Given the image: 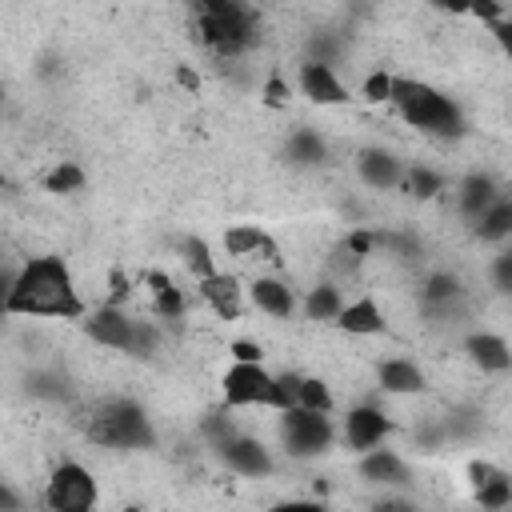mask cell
Listing matches in <instances>:
<instances>
[{
  "label": "cell",
  "mask_w": 512,
  "mask_h": 512,
  "mask_svg": "<svg viewBox=\"0 0 512 512\" xmlns=\"http://www.w3.org/2000/svg\"><path fill=\"white\" fill-rule=\"evenodd\" d=\"M96 500H100L96 476L80 460H64L52 468V476L44 484V508L48 512H96Z\"/></svg>",
  "instance_id": "cell-7"
},
{
  "label": "cell",
  "mask_w": 512,
  "mask_h": 512,
  "mask_svg": "<svg viewBox=\"0 0 512 512\" xmlns=\"http://www.w3.org/2000/svg\"><path fill=\"white\" fill-rule=\"evenodd\" d=\"M224 252L236 256V260H280V248L276 240L260 228V224H232L224 232Z\"/></svg>",
  "instance_id": "cell-13"
},
{
  "label": "cell",
  "mask_w": 512,
  "mask_h": 512,
  "mask_svg": "<svg viewBox=\"0 0 512 512\" xmlns=\"http://www.w3.org/2000/svg\"><path fill=\"white\" fill-rule=\"evenodd\" d=\"M504 12H508L504 4H476V16L480 20H504Z\"/></svg>",
  "instance_id": "cell-41"
},
{
  "label": "cell",
  "mask_w": 512,
  "mask_h": 512,
  "mask_svg": "<svg viewBox=\"0 0 512 512\" xmlns=\"http://www.w3.org/2000/svg\"><path fill=\"white\" fill-rule=\"evenodd\" d=\"M468 480H472V492H476V504L484 512H504L512 504V480L504 468L488 464V460H472L468 464Z\"/></svg>",
  "instance_id": "cell-11"
},
{
  "label": "cell",
  "mask_w": 512,
  "mask_h": 512,
  "mask_svg": "<svg viewBox=\"0 0 512 512\" xmlns=\"http://www.w3.org/2000/svg\"><path fill=\"white\" fill-rule=\"evenodd\" d=\"M0 512H24V496L8 480H0Z\"/></svg>",
  "instance_id": "cell-36"
},
{
  "label": "cell",
  "mask_w": 512,
  "mask_h": 512,
  "mask_svg": "<svg viewBox=\"0 0 512 512\" xmlns=\"http://www.w3.org/2000/svg\"><path fill=\"white\" fill-rule=\"evenodd\" d=\"M360 476H364L368 484H384V488H400V484L412 480L408 464H404L392 448H372V452H364V456H360Z\"/></svg>",
  "instance_id": "cell-19"
},
{
  "label": "cell",
  "mask_w": 512,
  "mask_h": 512,
  "mask_svg": "<svg viewBox=\"0 0 512 512\" xmlns=\"http://www.w3.org/2000/svg\"><path fill=\"white\" fill-rule=\"evenodd\" d=\"M196 36L212 56L236 60L256 48L260 16H256V8H248L240 0H200L196 4Z\"/></svg>",
  "instance_id": "cell-2"
},
{
  "label": "cell",
  "mask_w": 512,
  "mask_h": 512,
  "mask_svg": "<svg viewBox=\"0 0 512 512\" xmlns=\"http://www.w3.org/2000/svg\"><path fill=\"white\" fill-rule=\"evenodd\" d=\"M388 104L400 112L404 124L420 128L424 136H440V140H452L464 132V112L452 96H444L440 88L424 84V80H412V76H392V96Z\"/></svg>",
  "instance_id": "cell-3"
},
{
  "label": "cell",
  "mask_w": 512,
  "mask_h": 512,
  "mask_svg": "<svg viewBox=\"0 0 512 512\" xmlns=\"http://www.w3.org/2000/svg\"><path fill=\"white\" fill-rule=\"evenodd\" d=\"M372 512H416V508L404 500H380V504H372Z\"/></svg>",
  "instance_id": "cell-42"
},
{
  "label": "cell",
  "mask_w": 512,
  "mask_h": 512,
  "mask_svg": "<svg viewBox=\"0 0 512 512\" xmlns=\"http://www.w3.org/2000/svg\"><path fill=\"white\" fill-rule=\"evenodd\" d=\"M176 80H180V84H184V88H192V92H196V88H200V76H196V72H192V68H184V64H180V68H176Z\"/></svg>",
  "instance_id": "cell-43"
},
{
  "label": "cell",
  "mask_w": 512,
  "mask_h": 512,
  "mask_svg": "<svg viewBox=\"0 0 512 512\" xmlns=\"http://www.w3.org/2000/svg\"><path fill=\"white\" fill-rule=\"evenodd\" d=\"M0 188H4V172H0Z\"/></svg>",
  "instance_id": "cell-45"
},
{
  "label": "cell",
  "mask_w": 512,
  "mask_h": 512,
  "mask_svg": "<svg viewBox=\"0 0 512 512\" xmlns=\"http://www.w3.org/2000/svg\"><path fill=\"white\" fill-rule=\"evenodd\" d=\"M12 280H16V272L0 268V316H8V296H12Z\"/></svg>",
  "instance_id": "cell-40"
},
{
  "label": "cell",
  "mask_w": 512,
  "mask_h": 512,
  "mask_svg": "<svg viewBox=\"0 0 512 512\" xmlns=\"http://www.w3.org/2000/svg\"><path fill=\"white\" fill-rule=\"evenodd\" d=\"M392 432V420H388V412L384 408H376V404H356V408H348V416H344V444L352 448V452H372L376 444H384V436Z\"/></svg>",
  "instance_id": "cell-10"
},
{
  "label": "cell",
  "mask_w": 512,
  "mask_h": 512,
  "mask_svg": "<svg viewBox=\"0 0 512 512\" xmlns=\"http://www.w3.org/2000/svg\"><path fill=\"white\" fill-rule=\"evenodd\" d=\"M184 264H188V272H192L196 280H208L212 272H220V268H216V260H212V248H208V240H204V236H188V240H184Z\"/></svg>",
  "instance_id": "cell-29"
},
{
  "label": "cell",
  "mask_w": 512,
  "mask_h": 512,
  "mask_svg": "<svg viewBox=\"0 0 512 512\" xmlns=\"http://www.w3.org/2000/svg\"><path fill=\"white\" fill-rule=\"evenodd\" d=\"M356 172L368 188H396L404 180V164L384 148H364L356 156Z\"/></svg>",
  "instance_id": "cell-20"
},
{
  "label": "cell",
  "mask_w": 512,
  "mask_h": 512,
  "mask_svg": "<svg viewBox=\"0 0 512 512\" xmlns=\"http://www.w3.org/2000/svg\"><path fill=\"white\" fill-rule=\"evenodd\" d=\"M376 384H380V392H392V396H420L428 388V376L416 360L388 356L376 364Z\"/></svg>",
  "instance_id": "cell-14"
},
{
  "label": "cell",
  "mask_w": 512,
  "mask_h": 512,
  "mask_svg": "<svg viewBox=\"0 0 512 512\" xmlns=\"http://www.w3.org/2000/svg\"><path fill=\"white\" fill-rule=\"evenodd\" d=\"M200 432L208 436V444H212V448H220V444H224V440H232L240 428L232 424V416H228L224 408H216V412H208V416L200 420Z\"/></svg>",
  "instance_id": "cell-31"
},
{
  "label": "cell",
  "mask_w": 512,
  "mask_h": 512,
  "mask_svg": "<svg viewBox=\"0 0 512 512\" xmlns=\"http://www.w3.org/2000/svg\"><path fill=\"white\" fill-rule=\"evenodd\" d=\"M220 392H224L228 408H276V412H284L276 372H268L264 364H232L220 380Z\"/></svg>",
  "instance_id": "cell-6"
},
{
  "label": "cell",
  "mask_w": 512,
  "mask_h": 512,
  "mask_svg": "<svg viewBox=\"0 0 512 512\" xmlns=\"http://www.w3.org/2000/svg\"><path fill=\"white\" fill-rule=\"evenodd\" d=\"M84 436L96 444V448H152L156 444V428L144 412V404L128 400V396H108V400H96L84 416Z\"/></svg>",
  "instance_id": "cell-4"
},
{
  "label": "cell",
  "mask_w": 512,
  "mask_h": 512,
  "mask_svg": "<svg viewBox=\"0 0 512 512\" xmlns=\"http://www.w3.org/2000/svg\"><path fill=\"white\" fill-rule=\"evenodd\" d=\"M300 88H304V96L312 100V104H348V88L340 84V76H336V68H324V64H312V60H304L300 64Z\"/></svg>",
  "instance_id": "cell-16"
},
{
  "label": "cell",
  "mask_w": 512,
  "mask_h": 512,
  "mask_svg": "<svg viewBox=\"0 0 512 512\" xmlns=\"http://www.w3.org/2000/svg\"><path fill=\"white\" fill-rule=\"evenodd\" d=\"M216 452H220V460H224V468H228V472L248 476V480L272 476V468H276V460H272L268 444H264V440H256V436H244V432H236L232 440H224Z\"/></svg>",
  "instance_id": "cell-9"
},
{
  "label": "cell",
  "mask_w": 512,
  "mask_h": 512,
  "mask_svg": "<svg viewBox=\"0 0 512 512\" xmlns=\"http://www.w3.org/2000/svg\"><path fill=\"white\" fill-rule=\"evenodd\" d=\"M324 160H328V144H324L320 132L296 128V132L288 136V164H296V168H316V164H324Z\"/></svg>",
  "instance_id": "cell-24"
},
{
  "label": "cell",
  "mask_w": 512,
  "mask_h": 512,
  "mask_svg": "<svg viewBox=\"0 0 512 512\" xmlns=\"http://www.w3.org/2000/svg\"><path fill=\"white\" fill-rule=\"evenodd\" d=\"M232 360L236 364H264V348L252 340H232Z\"/></svg>",
  "instance_id": "cell-34"
},
{
  "label": "cell",
  "mask_w": 512,
  "mask_h": 512,
  "mask_svg": "<svg viewBox=\"0 0 512 512\" xmlns=\"http://www.w3.org/2000/svg\"><path fill=\"white\" fill-rule=\"evenodd\" d=\"M464 348H468V356H472V364L480 372H508L512 368V348L496 332H472L464 340Z\"/></svg>",
  "instance_id": "cell-21"
},
{
  "label": "cell",
  "mask_w": 512,
  "mask_h": 512,
  "mask_svg": "<svg viewBox=\"0 0 512 512\" xmlns=\"http://www.w3.org/2000/svg\"><path fill=\"white\" fill-rule=\"evenodd\" d=\"M0 104H4V84H0Z\"/></svg>",
  "instance_id": "cell-44"
},
{
  "label": "cell",
  "mask_w": 512,
  "mask_h": 512,
  "mask_svg": "<svg viewBox=\"0 0 512 512\" xmlns=\"http://www.w3.org/2000/svg\"><path fill=\"white\" fill-rule=\"evenodd\" d=\"M332 392H328V384L320 380V376H300V384H296V408H308V412H332Z\"/></svg>",
  "instance_id": "cell-27"
},
{
  "label": "cell",
  "mask_w": 512,
  "mask_h": 512,
  "mask_svg": "<svg viewBox=\"0 0 512 512\" xmlns=\"http://www.w3.org/2000/svg\"><path fill=\"white\" fill-rule=\"evenodd\" d=\"M492 280H496L500 292L512 288V252H500V256H496V264H492Z\"/></svg>",
  "instance_id": "cell-35"
},
{
  "label": "cell",
  "mask_w": 512,
  "mask_h": 512,
  "mask_svg": "<svg viewBox=\"0 0 512 512\" xmlns=\"http://www.w3.org/2000/svg\"><path fill=\"white\" fill-rule=\"evenodd\" d=\"M84 332H88V340H96L100 348H112V352H128V356L156 352V328L148 320L128 316L124 308H112V304H100L96 312H88Z\"/></svg>",
  "instance_id": "cell-5"
},
{
  "label": "cell",
  "mask_w": 512,
  "mask_h": 512,
  "mask_svg": "<svg viewBox=\"0 0 512 512\" xmlns=\"http://www.w3.org/2000/svg\"><path fill=\"white\" fill-rule=\"evenodd\" d=\"M248 300H252V308H260V312L272 316V320H288V316L296 312V292H292V284L280 280V276H256V280L248 284Z\"/></svg>",
  "instance_id": "cell-15"
},
{
  "label": "cell",
  "mask_w": 512,
  "mask_h": 512,
  "mask_svg": "<svg viewBox=\"0 0 512 512\" xmlns=\"http://www.w3.org/2000/svg\"><path fill=\"white\" fill-rule=\"evenodd\" d=\"M272 512H328L320 500H284V504H276Z\"/></svg>",
  "instance_id": "cell-39"
},
{
  "label": "cell",
  "mask_w": 512,
  "mask_h": 512,
  "mask_svg": "<svg viewBox=\"0 0 512 512\" xmlns=\"http://www.w3.org/2000/svg\"><path fill=\"white\" fill-rule=\"evenodd\" d=\"M372 248H376V232H372V228H356V232H348V240H344V252H348L352 260L372 256Z\"/></svg>",
  "instance_id": "cell-33"
},
{
  "label": "cell",
  "mask_w": 512,
  "mask_h": 512,
  "mask_svg": "<svg viewBox=\"0 0 512 512\" xmlns=\"http://www.w3.org/2000/svg\"><path fill=\"white\" fill-rule=\"evenodd\" d=\"M8 316H52V320H84V296L72 280L64 256H32L16 268Z\"/></svg>",
  "instance_id": "cell-1"
},
{
  "label": "cell",
  "mask_w": 512,
  "mask_h": 512,
  "mask_svg": "<svg viewBox=\"0 0 512 512\" xmlns=\"http://www.w3.org/2000/svg\"><path fill=\"white\" fill-rule=\"evenodd\" d=\"M128 292H132V284H128V280H124V272L116 268V272H112V292H108V300H104V304H112V308H120V300H124Z\"/></svg>",
  "instance_id": "cell-38"
},
{
  "label": "cell",
  "mask_w": 512,
  "mask_h": 512,
  "mask_svg": "<svg viewBox=\"0 0 512 512\" xmlns=\"http://www.w3.org/2000/svg\"><path fill=\"white\" fill-rule=\"evenodd\" d=\"M364 100H372V104H388V96H392V72H384V68H376V72H368V80H364Z\"/></svg>",
  "instance_id": "cell-32"
},
{
  "label": "cell",
  "mask_w": 512,
  "mask_h": 512,
  "mask_svg": "<svg viewBox=\"0 0 512 512\" xmlns=\"http://www.w3.org/2000/svg\"><path fill=\"white\" fill-rule=\"evenodd\" d=\"M340 308H344V300H340V288H336V284H316V288L308 292V300H304L308 320H336Z\"/></svg>",
  "instance_id": "cell-26"
},
{
  "label": "cell",
  "mask_w": 512,
  "mask_h": 512,
  "mask_svg": "<svg viewBox=\"0 0 512 512\" xmlns=\"http://www.w3.org/2000/svg\"><path fill=\"white\" fill-rule=\"evenodd\" d=\"M336 440V428L324 412H308V408H288L280 412V444L288 456L296 460H312L320 452H328Z\"/></svg>",
  "instance_id": "cell-8"
},
{
  "label": "cell",
  "mask_w": 512,
  "mask_h": 512,
  "mask_svg": "<svg viewBox=\"0 0 512 512\" xmlns=\"http://www.w3.org/2000/svg\"><path fill=\"white\" fill-rule=\"evenodd\" d=\"M500 196H504V192H500V184H496L488 172H468V176L460 180L456 204H460V212H464L468 220H480V216H484Z\"/></svg>",
  "instance_id": "cell-17"
},
{
  "label": "cell",
  "mask_w": 512,
  "mask_h": 512,
  "mask_svg": "<svg viewBox=\"0 0 512 512\" xmlns=\"http://www.w3.org/2000/svg\"><path fill=\"white\" fill-rule=\"evenodd\" d=\"M148 288H152V308H156L160 320H180V316H184L188 300H184V292L172 284L168 272H148Z\"/></svg>",
  "instance_id": "cell-23"
},
{
  "label": "cell",
  "mask_w": 512,
  "mask_h": 512,
  "mask_svg": "<svg viewBox=\"0 0 512 512\" xmlns=\"http://www.w3.org/2000/svg\"><path fill=\"white\" fill-rule=\"evenodd\" d=\"M80 188H84V168L72 164V160H60L44 176V192H52V196H68V192H80Z\"/></svg>",
  "instance_id": "cell-28"
},
{
  "label": "cell",
  "mask_w": 512,
  "mask_h": 512,
  "mask_svg": "<svg viewBox=\"0 0 512 512\" xmlns=\"http://www.w3.org/2000/svg\"><path fill=\"white\" fill-rule=\"evenodd\" d=\"M264 100H268L272 108H280V104L288 100V84H284L280 76H268V84H264Z\"/></svg>",
  "instance_id": "cell-37"
},
{
  "label": "cell",
  "mask_w": 512,
  "mask_h": 512,
  "mask_svg": "<svg viewBox=\"0 0 512 512\" xmlns=\"http://www.w3.org/2000/svg\"><path fill=\"white\" fill-rule=\"evenodd\" d=\"M196 292L200 300L220 316V320H240L244 312V288L232 272H212L208 280H196Z\"/></svg>",
  "instance_id": "cell-12"
},
{
  "label": "cell",
  "mask_w": 512,
  "mask_h": 512,
  "mask_svg": "<svg viewBox=\"0 0 512 512\" xmlns=\"http://www.w3.org/2000/svg\"><path fill=\"white\" fill-rule=\"evenodd\" d=\"M404 188H408L416 200H432V196H440V192H444V176H440L436 168L416 164V168L404 176Z\"/></svg>",
  "instance_id": "cell-30"
},
{
  "label": "cell",
  "mask_w": 512,
  "mask_h": 512,
  "mask_svg": "<svg viewBox=\"0 0 512 512\" xmlns=\"http://www.w3.org/2000/svg\"><path fill=\"white\" fill-rule=\"evenodd\" d=\"M460 296H464V284H460V276H452V272H432V276L424 280V288H420L424 308H440V312H452V308L460 304Z\"/></svg>",
  "instance_id": "cell-22"
},
{
  "label": "cell",
  "mask_w": 512,
  "mask_h": 512,
  "mask_svg": "<svg viewBox=\"0 0 512 512\" xmlns=\"http://www.w3.org/2000/svg\"><path fill=\"white\" fill-rule=\"evenodd\" d=\"M476 236H480L484 244H504V240L512 236V200H508V196H500V200L476 220Z\"/></svg>",
  "instance_id": "cell-25"
},
{
  "label": "cell",
  "mask_w": 512,
  "mask_h": 512,
  "mask_svg": "<svg viewBox=\"0 0 512 512\" xmlns=\"http://www.w3.org/2000/svg\"><path fill=\"white\" fill-rule=\"evenodd\" d=\"M332 324H336L340 332H348V336H380V332L388 328V320H384V312H380V304H376L372 296H360V300L344 304Z\"/></svg>",
  "instance_id": "cell-18"
}]
</instances>
